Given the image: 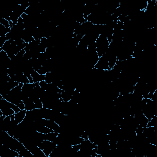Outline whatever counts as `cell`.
I'll use <instances>...</instances> for the list:
<instances>
[{
	"label": "cell",
	"instance_id": "cell-5",
	"mask_svg": "<svg viewBox=\"0 0 157 157\" xmlns=\"http://www.w3.org/2000/svg\"><path fill=\"white\" fill-rule=\"evenodd\" d=\"M1 48L7 54L11 59L13 58L19 52L17 45L15 40L12 39L7 40Z\"/></svg>",
	"mask_w": 157,
	"mask_h": 157
},
{
	"label": "cell",
	"instance_id": "cell-12",
	"mask_svg": "<svg viewBox=\"0 0 157 157\" xmlns=\"http://www.w3.org/2000/svg\"><path fill=\"white\" fill-rule=\"evenodd\" d=\"M26 113V110L25 109L20 110L19 112L14 113V120L17 124L20 123L25 119Z\"/></svg>",
	"mask_w": 157,
	"mask_h": 157
},
{
	"label": "cell",
	"instance_id": "cell-2",
	"mask_svg": "<svg viewBox=\"0 0 157 157\" xmlns=\"http://www.w3.org/2000/svg\"><path fill=\"white\" fill-rule=\"evenodd\" d=\"M141 111L148 121L150 120L155 115H157V102L147 98L146 104Z\"/></svg>",
	"mask_w": 157,
	"mask_h": 157
},
{
	"label": "cell",
	"instance_id": "cell-7",
	"mask_svg": "<svg viewBox=\"0 0 157 157\" xmlns=\"http://www.w3.org/2000/svg\"><path fill=\"white\" fill-rule=\"evenodd\" d=\"M18 85L19 83L13 80H11L7 82H1L0 86V94L2 96V97H4L6 96L12 88Z\"/></svg>",
	"mask_w": 157,
	"mask_h": 157
},
{
	"label": "cell",
	"instance_id": "cell-4",
	"mask_svg": "<svg viewBox=\"0 0 157 157\" xmlns=\"http://www.w3.org/2000/svg\"><path fill=\"white\" fill-rule=\"evenodd\" d=\"M109 42L107 37L104 35L101 34L98 37V38L96 40V52L99 56V57L102 56L104 55L109 46Z\"/></svg>",
	"mask_w": 157,
	"mask_h": 157
},
{
	"label": "cell",
	"instance_id": "cell-15",
	"mask_svg": "<svg viewBox=\"0 0 157 157\" xmlns=\"http://www.w3.org/2000/svg\"><path fill=\"white\" fill-rule=\"evenodd\" d=\"M58 134H59V133L56 132H50L48 134H43V139L48 140L55 142V140H56V137Z\"/></svg>",
	"mask_w": 157,
	"mask_h": 157
},
{
	"label": "cell",
	"instance_id": "cell-9",
	"mask_svg": "<svg viewBox=\"0 0 157 157\" xmlns=\"http://www.w3.org/2000/svg\"><path fill=\"white\" fill-rule=\"evenodd\" d=\"M134 118L138 125L141 126L144 128H147V124L148 122V120L144 115V114L142 112L141 110L137 112L134 115Z\"/></svg>",
	"mask_w": 157,
	"mask_h": 157
},
{
	"label": "cell",
	"instance_id": "cell-19",
	"mask_svg": "<svg viewBox=\"0 0 157 157\" xmlns=\"http://www.w3.org/2000/svg\"><path fill=\"white\" fill-rule=\"evenodd\" d=\"M39 84L40 85V86L45 91L47 90V86H48V83L45 81V80H42V81H40V82H39Z\"/></svg>",
	"mask_w": 157,
	"mask_h": 157
},
{
	"label": "cell",
	"instance_id": "cell-8",
	"mask_svg": "<svg viewBox=\"0 0 157 157\" xmlns=\"http://www.w3.org/2000/svg\"><path fill=\"white\" fill-rule=\"evenodd\" d=\"M94 68L99 69L100 71H109L110 70L109 61L106 54L105 53L102 56L99 57L97 63L94 66Z\"/></svg>",
	"mask_w": 157,
	"mask_h": 157
},
{
	"label": "cell",
	"instance_id": "cell-14",
	"mask_svg": "<svg viewBox=\"0 0 157 157\" xmlns=\"http://www.w3.org/2000/svg\"><path fill=\"white\" fill-rule=\"evenodd\" d=\"M47 47H48V39L47 38L44 37L40 39V42L39 45V50L40 53L45 52Z\"/></svg>",
	"mask_w": 157,
	"mask_h": 157
},
{
	"label": "cell",
	"instance_id": "cell-17",
	"mask_svg": "<svg viewBox=\"0 0 157 157\" xmlns=\"http://www.w3.org/2000/svg\"><path fill=\"white\" fill-rule=\"evenodd\" d=\"M36 131H37L39 132H41L42 134H48L50 132H55L53 129H50V128L46 126H42L40 127H39L36 129Z\"/></svg>",
	"mask_w": 157,
	"mask_h": 157
},
{
	"label": "cell",
	"instance_id": "cell-3",
	"mask_svg": "<svg viewBox=\"0 0 157 157\" xmlns=\"http://www.w3.org/2000/svg\"><path fill=\"white\" fill-rule=\"evenodd\" d=\"M0 110L5 116H10L20 110L16 105L9 102L5 99H0Z\"/></svg>",
	"mask_w": 157,
	"mask_h": 157
},
{
	"label": "cell",
	"instance_id": "cell-18",
	"mask_svg": "<svg viewBox=\"0 0 157 157\" xmlns=\"http://www.w3.org/2000/svg\"><path fill=\"white\" fill-rule=\"evenodd\" d=\"M0 24L6 27V28H11V25L10 23V21H8L7 20H6L5 18H1L0 19Z\"/></svg>",
	"mask_w": 157,
	"mask_h": 157
},
{
	"label": "cell",
	"instance_id": "cell-6",
	"mask_svg": "<svg viewBox=\"0 0 157 157\" xmlns=\"http://www.w3.org/2000/svg\"><path fill=\"white\" fill-rule=\"evenodd\" d=\"M57 144L52 141L48 140H43L37 145L44 153L47 157H48L50 154L56 148Z\"/></svg>",
	"mask_w": 157,
	"mask_h": 157
},
{
	"label": "cell",
	"instance_id": "cell-10",
	"mask_svg": "<svg viewBox=\"0 0 157 157\" xmlns=\"http://www.w3.org/2000/svg\"><path fill=\"white\" fill-rule=\"evenodd\" d=\"M23 102L25 105V110H32L34 109H42L43 108V104L41 102L35 103L33 101L29 98L23 101Z\"/></svg>",
	"mask_w": 157,
	"mask_h": 157
},
{
	"label": "cell",
	"instance_id": "cell-20",
	"mask_svg": "<svg viewBox=\"0 0 157 157\" xmlns=\"http://www.w3.org/2000/svg\"><path fill=\"white\" fill-rule=\"evenodd\" d=\"M39 74H41V75H45V74L47 72V70L45 69L44 67H43L42 66L39 69V70L37 71Z\"/></svg>",
	"mask_w": 157,
	"mask_h": 157
},
{
	"label": "cell",
	"instance_id": "cell-1",
	"mask_svg": "<svg viewBox=\"0 0 157 157\" xmlns=\"http://www.w3.org/2000/svg\"><path fill=\"white\" fill-rule=\"evenodd\" d=\"M23 85V83H19L18 85L12 88L6 96L3 97V99H5L9 102L17 105L20 110L25 109V105L21 98Z\"/></svg>",
	"mask_w": 157,
	"mask_h": 157
},
{
	"label": "cell",
	"instance_id": "cell-16",
	"mask_svg": "<svg viewBox=\"0 0 157 157\" xmlns=\"http://www.w3.org/2000/svg\"><path fill=\"white\" fill-rule=\"evenodd\" d=\"M72 94H73L72 92L67 91H64V90H63L62 92L61 93V99L64 102H69L71 99V98H72Z\"/></svg>",
	"mask_w": 157,
	"mask_h": 157
},
{
	"label": "cell",
	"instance_id": "cell-13",
	"mask_svg": "<svg viewBox=\"0 0 157 157\" xmlns=\"http://www.w3.org/2000/svg\"><path fill=\"white\" fill-rule=\"evenodd\" d=\"M31 75L33 78L34 83L40 82V81L45 80V75H41L34 69L31 72Z\"/></svg>",
	"mask_w": 157,
	"mask_h": 157
},
{
	"label": "cell",
	"instance_id": "cell-11",
	"mask_svg": "<svg viewBox=\"0 0 157 157\" xmlns=\"http://www.w3.org/2000/svg\"><path fill=\"white\" fill-rule=\"evenodd\" d=\"M10 78L12 80L16 81L19 83H30L28 78H27V77L23 72L17 73L15 75L11 77Z\"/></svg>",
	"mask_w": 157,
	"mask_h": 157
}]
</instances>
